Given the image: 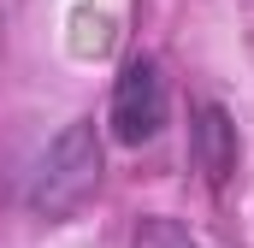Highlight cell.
Returning a JSON list of instances; mask_svg holds the SVG:
<instances>
[{
    "label": "cell",
    "instance_id": "obj_1",
    "mask_svg": "<svg viewBox=\"0 0 254 248\" xmlns=\"http://www.w3.org/2000/svg\"><path fill=\"white\" fill-rule=\"evenodd\" d=\"M95 184H101V136H95L89 119H77V124H65L48 142V154L36 160V172H30V207L42 219H71L95 195Z\"/></svg>",
    "mask_w": 254,
    "mask_h": 248
},
{
    "label": "cell",
    "instance_id": "obj_2",
    "mask_svg": "<svg viewBox=\"0 0 254 248\" xmlns=\"http://www.w3.org/2000/svg\"><path fill=\"white\" fill-rule=\"evenodd\" d=\"M166 77H160V65L154 60H130L119 71V83H113V136L125 142V148H142V142H154L160 130H166Z\"/></svg>",
    "mask_w": 254,
    "mask_h": 248
},
{
    "label": "cell",
    "instance_id": "obj_3",
    "mask_svg": "<svg viewBox=\"0 0 254 248\" xmlns=\"http://www.w3.org/2000/svg\"><path fill=\"white\" fill-rule=\"evenodd\" d=\"M195 166H201V178L213 189H225L231 172H237V124H231L225 107H213V101L195 113Z\"/></svg>",
    "mask_w": 254,
    "mask_h": 248
},
{
    "label": "cell",
    "instance_id": "obj_4",
    "mask_svg": "<svg viewBox=\"0 0 254 248\" xmlns=\"http://www.w3.org/2000/svg\"><path fill=\"white\" fill-rule=\"evenodd\" d=\"M130 248H201V243H195L178 219H142L136 237H130Z\"/></svg>",
    "mask_w": 254,
    "mask_h": 248
}]
</instances>
